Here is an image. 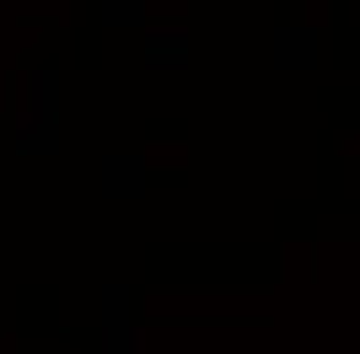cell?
I'll use <instances>...</instances> for the list:
<instances>
[{
	"label": "cell",
	"instance_id": "cell-2",
	"mask_svg": "<svg viewBox=\"0 0 360 354\" xmlns=\"http://www.w3.org/2000/svg\"><path fill=\"white\" fill-rule=\"evenodd\" d=\"M140 16H146V0H103V22H113V27H129Z\"/></svg>",
	"mask_w": 360,
	"mask_h": 354
},
{
	"label": "cell",
	"instance_id": "cell-1",
	"mask_svg": "<svg viewBox=\"0 0 360 354\" xmlns=\"http://www.w3.org/2000/svg\"><path fill=\"white\" fill-rule=\"evenodd\" d=\"M146 48H150V65H156V70H178L183 65V27L146 32Z\"/></svg>",
	"mask_w": 360,
	"mask_h": 354
}]
</instances>
